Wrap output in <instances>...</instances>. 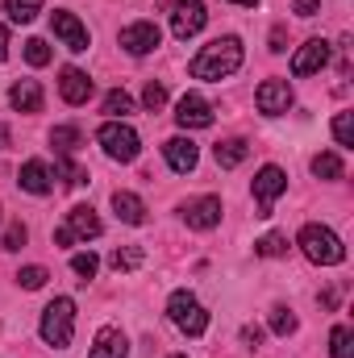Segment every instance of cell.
Masks as SVG:
<instances>
[{"instance_id":"4","label":"cell","mask_w":354,"mask_h":358,"mask_svg":"<svg viewBox=\"0 0 354 358\" xmlns=\"http://www.w3.org/2000/svg\"><path fill=\"white\" fill-rule=\"evenodd\" d=\"M96 142H100V150H104L113 163H134L138 150H142L138 134H134L129 125H121V121H104V125L96 129Z\"/></svg>"},{"instance_id":"41","label":"cell","mask_w":354,"mask_h":358,"mask_svg":"<svg viewBox=\"0 0 354 358\" xmlns=\"http://www.w3.org/2000/svg\"><path fill=\"white\" fill-rule=\"evenodd\" d=\"M8 146V125H0V150Z\"/></svg>"},{"instance_id":"30","label":"cell","mask_w":354,"mask_h":358,"mask_svg":"<svg viewBox=\"0 0 354 358\" xmlns=\"http://www.w3.org/2000/svg\"><path fill=\"white\" fill-rule=\"evenodd\" d=\"M271 329L279 334V338H288V334H296V317H292V308H271Z\"/></svg>"},{"instance_id":"27","label":"cell","mask_w":354,"mask_h":358,"mask_svg":"<svg viewBox=\"0 0 354 358\" xmlns=\"http://www.w3.org/2000/svg\"><path fill=\"white\" fill-rule=\"evenodd\" d=\"M255 255H263V259H279V255H288V238H283V234H263V238L255 242Z\"/></svg>"},{"instance_id":"23","label":"cell","mask_w":354,"mask_h":358,"mask_svg":"<svg viewBox=\"0 0 354 358\" xmlns=\"http://www.w3.org/2000/svg\"><path fill=\"white\" fill-rule=\"evenodd\" d=\"M42 4H46V0H4V13H8V21H17V25H29V21L42 13Z\"/></svg>"},{"instance_id":"11","label":"cell","mask_w":354,"mask_h":358,"mask_svg":"<svg viewBox=\"0 0 354 358\" xmlns=\"http://www.w3.org/2000/svg\"><path fill=\"white\" fill-rule=\"evenodd\" d=\"M255 104H259V113H267V117L288 113V108H292V88H288V80H263L259 92H255Z\"/></svg>"},{"instance_id":"12","label":"cell","mask_w":354,"mask_h":358,"mask_svg":"<svg viewBox=\"0 0 354 358\" xmlns=\"http://www.w3.org/2000/svg\"><path fill=\"white\" fill-rule=\"evenodd\" d=\"M50 29L63 38V46H67V50H76V55H84V50H88V29L76 21V13H50Z\"/></svg>"},{"instance_id":"36","label":"cell","mask_w":354,"mask_h":358,"mask_svg":"<svg viewBox=\"0 0 354 358\" xmlns=\"http://www.w3.org/2000/svg\"><path fill=\"white\" fill-rule=\"evenodd\" d=\"M25 238H29V234H25V225H21V221H13V225L4 229V250H21V246H25Z\"/></svg>"},{"instance_id":"24","label":"cell","mask_w":354,"mask_h":358,"mask_svg":"<svg viewBox=\"0 0 354 358\" xmlns=\"http://www.w3.org/2000/svg\"><path fill=\"white\" fill-rule=\"evenodd\" d=\"M330 355L334 358H354V329L351 325H338L330 334Z\"/></svg>"},{"instance_id":"13","label":"cell","mask_w":354,"mask_h":358,"mask_svg":"<svg viewBox=\"0 0 354 358\" xmlns=\"http://www.w3.org/2000/svg\"><path fill=\"white\" fill-rule=\"evenodd\" d=\"M325 63H330V42L309 38V42L296 50V59H292V76H313V71H321Z\"/></svg>"},{"instance_id":"32","label":"cell","mask_w":354,"mask_h":358,"mask_svg":"<svg viewBox=\"0 0 354 358\" xmlns=\"http://www.w3.org/2000/svg\"><path fill=\"white\" fill-rule=\"evenodd\" d=\"M142 104H146V108H150V113H159V108H163V104H167V88H163V84H155V80H150V84H146V92H142Z\"/></svg>"},{"instance_id":"14","label":"cell","mask_w":354,"mask_h":358,"mask_svg":"<svg viewBox=\"0 0 354 358\" xmlns=\"http://www.w3.org/2000/svg\"><path fill=\"white\" fill-rule=\"evenodd\" d=\"M183 221H187L192 229H213V225H221V200H217V196L187 200V204H183Z\"/></svg>"},{"instance_id":"43","label":"cell","mask_w":354,"mask_h":358,"mask_svg":"<svg viewBox=\"0 0 354 358\" xmlns=\"http://www.w3.org/2000/svg\"><path fill=\"white\" fill-rule=\"evenodd\" d=\"M176 358H187V355H176Z\"/></svg>"},{"instance_id":"10","label":"cell","mask_w":354,"mask_h":358,"mask_svg":"<svg viewBox=\"0 0 354 358\" xmlns=\"http://www.w3.org/2000/svg\"><path fill=\"white\" fill-rule=\"evenodd\" d=\"M288 192V176L279 171V167H263L259 176H255V200H259V217H271V204H275V196H283Z\"/></svg>"},{"instance_id":"33","label":"cell","mask_w":354,"mask_h":358,"mask_svg":"<svg viewBox=\"0 0 354 358\" xmlns=\"http://www.w3.org/2000/svg\"><path fill=\"white\" fill-rule=\"evenodd\" d=\"M334 138H338V146H354V125H351V113H338V117H334Z\"/></svg>"},{"instance_id":"20","label":"cell","mask_w":354,"mask_h":358,"mask_svg":"<svg viewBox=\"0 0 354 358\" xmlns=\"http://www.w3.org/2000/svg\"><path fill=\"white\" fill-rule=\"evenodd\" d=\"M217 167H238V163H246V155H250V142L246 138H225V142H217Z\"/></svg>"},{"instance_id":"21","label":"cell","mask_w":354,"mask_h":358,"mask_svg":"<svg viewBox=\"0 0 354 358\" xmlns=\"http://www.w3.org/2000/svg\"><path fill=\"white\" fill-rule=\"evenodd\" d=\"M113 208H117V217H121L125 225H142V221H146V204H142L134 192H113Z\"/></svg>"},{"instance_id":"18","label":"cell","mask_w":354,"mask_h":358,"mask_svg":"<svg viewBox=\"0 0 354 358\" xmlns=\"http://www.w3.org/2000/svg\"><path fill=\"white\" fill-rule=\"evenodd\" d=\"M88 358H129V342H125V334L113 329V325H104V329L96 334V346H92Z\"/></svg>"},{"instance_id":"39","label":"cell","mask_w":354,"mask_h":358,"mask_svg":"<svg viewBox=\"0 0 354 358\" xmlns=\"http://www.w3.org/2000/svg\"><path fill=\"white\" fill-rule=\"evenodd\" d=\"M283 42H288V34H283V25H275L271 29V50H283Z\"/></svg>"},{"instance_id":"22","label":"cell","mask_w":354,"mask_h":358,"mask_svg":"<svg viewBox=\"0 0 354 358\" xmlns=\"http://www.w3.org/2000/svg\"><path fill=\"white\" fill-rule=\"evenodd\" d=\"M50 146H55L63 159H71V155L84 146V134H80L76 125H55V134H50Z\"/></svg>"},{"instance_id":"29","label":"cell","mask_w":354,"mask_h":358,"mask_svg":"<svg viewBox=\"0 0 354 358\" xmlns=\"http://www.w3.org/2000/svg\"><path fill=\"white\" fill-rule=\"evenodd\" d=\"M25 63H29V67H46V63H50V46H46L42 38H29V42H25Z\"/></svg>"},{"instance_id":"2","label":"cell","mask_w":354,"mask_h":358,"mask_svg":"<svg viewBox=\"0 0 354 358\" xmlns=\"http://www.w3.org/2000/svg\"><path fill=\"white\" fill-rule=\"evenodd\" d=\"M300 250H304V259L317 263V267H338V263L346 259L342 238H338L334 229H325V225H304V229H300Z\"/></svg>"},{"instance_id":"19","label":"cell","mask_w":354,"mask_h":358,"mask_svg":"<svg viewBox=\"0 0 354 358\" xmlns=\"http://www.w3.org/2000/svg\"><path fill=\"white\" fill-rule=\"evenodd\" d=\"M8 104L17 113H42V88H38V80H17L8 88Z\"/></svg>"},{"instance_id":"15","label":"cell","mask_w":354,"mask_h":358,"mask_svg":"<svg viewBox=\"0 0 354 358\" xmlns=\"http://www.w3.org/2000/svg\"><path fill=\"white\" fill-rule=\"evenodd\" d=\"M163 159L171 163V171L187 176V171H196V163H200V150H196V142H192V138H171V142L163 146Z\"/></svg>"},{"instance_id":"16","label":"cell","mask_w":354,"mask_h":358,"mask_svg":"<svg viewBox=\"0 0 354 358\" xmlns=\"http://www.w3.org/2000/svg\"><path fill=\"white\" fill-rule=\"evenodd\" d=\"M59 92H63L67 104H88V96H92L88 71H80V67H63V76H59Z\"/></svg>"},{"instance_id":"6","label":"cell","mask_w":354,"mask_h":358,"mask_svg":"<svg viewBox=\"0 0 354 358\" xmlns=\"http://www.w3.org/2000/svg\"><path fill=\"white\" fill-rule=\"evenodd\" d=\"M100 217H96V208L92 204H76L71 213H67V225H59L55 229V246H76L80 238H100Z\"/></svg>"},{"instance_id":"8","label":"cell","mask_w":354,"mask_h":358,"mask_svg":"<svg viewBox=\"0 0 354 358\" xmlns=\"http://www.w3.org/2000/svg\"><path fill=\"white\" fill-rule=\"evenodd\" d=\"M176 121H179V129H208L213 125V104L204 96L187 92V96H179V104H176Z\"/></svg>"},{"instance_id":"17","label":"cell","mask_w":354,"mask_h":358,"mask_svg":"<svg viewBox=\"0 0 354 358\" xmlns=\"http://www.w3.org/2000/svg\"><path fill=\"white\" fill-rule=\"evenodd\" d=\"M17 183L25 187V192H34V196H46L50 187H55V171L42 163V159H29L25 167H21V176H17Z\"/></svg>"},{"instance_id":"28","label":"cell","mask_w":354,"mask_h":358,"mask_svg":"<svg viewBox=\"0 0 354 358\" xmlns=\"http://www.w3.org/2000/svg\"><path fill=\"white\" fill-rule=\"evenodd\" d=\"M104 113H108V117H129V113H134V100H129L121 88H113L108 96H104Z\"/></svg>"},{"instance_id":"1","label":"cell","mask_w":354,"mask_h":358,"mask_svg":"<svg viewBox=\"0 0 354 358\" xmlns=\"http://www.w3.org/2000/svg\"><path fill=\"white\" fill-rule=\"evenodd\" d=\"M238 67H242V42H238L234 34H225V38L208 42V46L187 63V76H192V80H225V76H234Z\"/></svg>"},{"instance_id":"7","label":"cell","mask_w":354,"mask_h":358,"mask_svg":"<svg viewBox=\"0 0 354 358\" xmlns=\"http://www.w3.org/2000/svg\"><path fill=\"white\" fill-rule=\"evenodd\" d=\"M204 21H208V13H204L200 0H176V4H171V34L183 38V42H187L192 34H200Z\"/></svg>"},{"instance_id":"25","label":"cell","mask_w":354,"mask_h":358,"mask_svg":"<svg viewBox=\"0 0 354 358\" xmlns=\"http://www.w3.org/2000/svg\"><path fill=\"white\" fill-rule=\"evenodd\" d=\"M313 176H317V179H342V176H346V167H342V159H338V155H330V150H325V155H317V159H313Z\"/></svg>"},{"instance_id":"38","label":"cell","mask_w":354,"mask_h":358,"mask_svg":"<svg viewBox=\"0 0 354 358\" xmlns=\"http://www.w3.org/2000/svg\"><path fill=\"white\" fill-rule=\"evenodd\" d=\"M242 342L259 346V342H263V329H259V325H246V329H242Z\"/></svg>"},{"instance_id":"40","label":"cell","mask_w":354,"mask_h":358,"mask_svg":"<svg viewBox=\"0 0 354 358\" xmlns=\"http://www.w3.org/2000/svg\"><path fill=\"white\" fill-rule=\"evenodd\" d=\"M4 55H8V29L0 25V59H4Z\"/></svg>"},{"instance_id":"42","label":"cell","mask_w":354,"mask_h":358,"mask_svg":"<svg viewBox=\"0 0 354 358\" xmlns=\"http://www.w3.org/2000/svg\"><path fill=\"white\" fill-rule=\"evenodd\" d=\"M229 4H242V8H255L259 0H229Z\"/></svg>"},{"instance_id":"5","label":"cell","mask_w":354,"mask_h":358,"mask_svg":"<svg viewBox=\"0 0 354 358\" xmlns=\"http://www.w3.org/2000/svg\"><path fill=\"white\" fill-rule=\"evenodd\" d=\"M167 317H171V325H176L179 334H187V338H200V334L208 329V313L200 308V300H196L192 292H171Z\"/></svg>"},{"instance_id":"9","label":"cell","mask_w":354,"mask_h":358,"mask_svg":"<svg viewBox=\"0 0 354 358\" xmlns=\"http://www.w3.org/2000/svg\"><path fill=\"white\" fill-rule=\"evenodd\" d=\"M159 42H163V34H159L155 21H134V25L121 29V46L129 55H150V50H159Z\"/></svg>"},{"instance_id":"37","label":"cell","mask_w":354,"mask_h":358,"mask_svg":"<svg viewBox=\"0 0 354 358\" xmlns=\"http://www.w3.org/2000/svg\"><path fill=\"white\" fill-rule=\"evenodd\" d=\"M292 13L296 17H317L321 13V0H292Z\"/></svg>"},{"instance_id":"34","label":"cell","mask_w":354,"mask_h":358,"mask_svg":"<svg viewBox=\"0 0 354 358\" xmlns=\"http://www.w3.org/2000/svg\"><path fill=\"white\" fill-rule=\"evenodd\" d=\"M96 267H100V259H96V255H76V259H71V271H76V275H80V279H84V283H88L92 275H96Z\"/></svg>"},{"instance_id":"3","label":"cell","mask_w":354,"mask_h":358,"mask_svg":"<svg viewBox=\"0 0 354 358\" xmlns=\"http://www.w3.org/2000/svg\"><path fill=\"white\" fill-rule=\"evenodd\" d=\"M38 334H42V342H46V346L67 350V346H71V334H76V304H71L67 296L50 300V304H46V313H42Z\"/></svg>"},{"instance_id":"31","label":"cell","mask_w":354,"mask_h":358,"mask_svg":"<svg viewBox=\"0 0 354 358\" xmlns=\"http://www.w3.org/2000/svg\"><path fill=\"white\" fill-rule=\"evenodd\" d=\"M46 279H50V275H46V267H21V271H17V283H21L25 292L46 287Z\"/></svg>"},{"instance_id":"35","label":"cell","mask_w":354,"mask_h":358,"mask_svg":"<svg viewBox=\"0 0 354 358\" xmlns=\"http://www.w3.org/2000/svg\"><path fill=\"white\" fill-rule=\"evenodd\" d=\"M59 176L67 179L71 187H84V183H88V171H84V167H76L71 159H63V163H59Z\"/></svg>"},{"instance_id":"26","label":"cell","mask_w":354,"mask_h":358,"mask_svg":"<svg viewBox=\"0 0 354 358\" xmlns=\"http://www.w3.org/2000/svg\"><path fill=\"white\" fill-rule=\"evenodd\" d=\"M142 259H146V255H142L138 246H121V250H113V255H108V267H113V271H138V267H142Z\"/></svg>"}]
</instances>
